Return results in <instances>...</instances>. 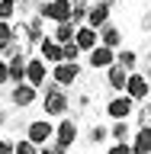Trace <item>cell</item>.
<instances>
[{"label":"cell","mask_w":151,"mask_h":154,"mask_svg":"<svg viewBox=\"0 0 151 154\" xmlns=\"http://www.w3.org/2000/svg\"><path fill=\"white\" fill-rule=\"evenodd\" d=\"M68 106H71V100H68V90H64V87H58L55 80L42 87V109H45V116L64 119V116H68Z\"/></svg>","instance_id":"obj_1"},{"label":"cell","mask_w":151,"mask_h":154,"mask_svg":"<svg viewBox=\"0 0 151 154\" xmlns=\"http://www.w3.org/2000/svg\"><path fill=\"white\" fill-rule=\"evenodd\" d=\"M71 10H74V0H42L39 16H45L48 23H71Z\"/></svg>","instance_id":"obj_2"},{"label":"cell","mask_w":151,"mask_h":154,"mask_svg":"<svg viewBox=\"0 0 151 154\" xmlns=\"http://www.w3.org/2000/svg\"><path fill=\"white\" fill-rule=\"evenodd\" d=\"M13 42H16V51L19 55H29L32 58V51H39L36 38H32V32H29V19H13Z\"/></svg>","instance_id":"obj_3"},{"label":"cell","mask_w":151,"mask_h":154,"mask_svg":"<svg viewBox=\"0 0 151 154\" xmlns=\"http://www.w3.org/2000/svg\"><path fill=\"white\" fill-rule=\"evenodd\" d=\"M52 80V71H48V61H42L39 55H32L29 58V64H26V84H32V87H42Z\"/></svg>","instance_id":"obj_4"},{"label":"cell","mask_w":151,"mask_h":154,"mask_svg":"<svg viewBox=\"0 0 151 154\" xmlns=\"http://www.w3.org/2000/svg\"><path fill=\"white\" fill-rule=\"evenodd\" d=\"M52 80H55L58 87H74L77 80H80V64L77 61H61V64H55L52 67Z\"/></svg>","instance_id":"obj_5"},{"label":"cell","mask_w":151,"mask_h":154,"mask_svg":"<svg viewBox=\"0 0 151 154\" xmlns=\"http://www.w3.org/2000/svg\"><path fill=\"white\" fill-rule=\"evenodd\" d=\"M26 138L42 148V144H48L52 138H55V125L48 122V119H32V122L26 125Z\"/></svg>","instance_id":"obj_6"},{"label":"cell","mask_w":151,"mask_h":154,"mask_svg":"<svg viewBox=\"0 0 151 154\" xmlns=\"http://www.w3.org/2000/svg\"><path fill=\"white\" fill-rule=\"evenodd\" d=\"M135 112V100L129 93H119V96H113V100H109V103H106V116H109V119H129V116Z\"/></svg>","instance_id":"obj_7"},{"label":"cell","mask_w":151,"mask_h":154,"mask_svg":"<svg viewBox=\"0 0 151 154\" xmlns=\"http://www.w3.org/2000/svg\"><path fill=\"white\" fill-rule=\"evenodd\" d=\"M36 100H39V87H32V84H13L10 103L16 106V109H29V106H36Z\"/></svg>","instance_id":"obj_8"},{"label":"cell","mask_w":151,"mask_h":154,"mask_svg":"<svg viewBox=\"0 0 151 154\" xmlns=\"http://www.w3.org/2000/svg\"><path fill=\"white\" fill-rule=\"evenodd\" d=\"M87 64H90V71H106V67H113L116 64V48L96 45L93 51H87Z\"/></svg>","instance_id":"obj_9"},{"label":"cell","mask_w":151,"mask_h":154,"mask_svg":"<svg viewBox=\"0 0 151 154\" xmlns=\"http://www.w3.org/2000/svg\"><path fill=\"white\" fill-rule=\"evenodd\" d=\"M125 93L132 96L135 103H145V100H148V93H151L148 77H145V74H138V71H132V74H129V84H125Z\"/></svg>","instance_id":"obj_10"},{"label":"cell","mask_w":151,"mask_h":154,"mask_svg":"<svg viewBox=\"0 0 151 154\" xmlns=\"http://www.w3.org/2000/svg\"><path fill=\"white\" fill-rule=\"evenodd\" d=\"M113 23V7H106V3H90V10H87V23L84 26L90 29H103Z\"/></svg>","instance_id":"obj_11"},{"label":"cell","mask_w":151,"mask_h":154,"mask_svg":"<svg viewBox=\"0 0 151 154\" xmlns=\"http://www.w3.org/2000/svg\"><path fill=\"white\" fill-rule=\"evenodd\" d=\"M55 141H61L64 148H71V144L77 141V122L71 119V116L58 119V125H55Z\"/></svg>","instance_id":"obj_12"},{"label":"cell","mask_w":151,"mask_h":154,"mask_svg":"<svg viewBox=\"0 0 151 154\" xmlns=\"http://www.w3.org/2000/svg\"><path fill=\"white\" fill-rule=\"evenodd\" d=\"M39 58H42V61H48V64H61V61H64V45H61V42H55V38L48 35L45 42L39 45Z\"/></svg>","instance_id":"obj_13"},{"label":"cell","mask_w":151,"mask_h":154,"mask_svg":"<svg viewBox=\"0 0 151 154\" xmlns=\"http://www.w3.org/2000/svg\"><path fill=\"white\" fill-rule=\"evenodd\" d=\"M129 74H132V71H125L122 64H113V67H106V84L113 87L116 93H125V84H129Z\"/></svg>","instance_id":"obj_14"},{"label":"cell","mask_w":151,"mask_h":154,"mask_svg":"<svg viewBox=\"0 0 151 154\" xmlns=\"http://www.w3.org/2000/svg\"><path fill=\"white\" fill-rule=\"evenodd\" d=\"M74 42L80 45V51H93L100 45V29H90V26H77V35Z\"/></svg>","instance_id":"obj_15"},{"label":"cell","mask_w":151,"mask_h":154,"mask_svg":"<svg viewBox=\"0 0 151 154\" xmlns=\"http://www.w3.org/2000/svg\"><path fill=\"white\" fill-rule=\"evenodd\" d=\"M100 45H106V48H122V29L116 26V23H109V26H103L100 29Z\"/></svg>","instance_id":"obj_16"},{"label":"cell","mask_w":151,"mask_h":154,"mask_svg":"<svg viewBox=\"0 0 151 154\" xmlns=\"http://www.w3.org/2000/svg\"><path fill=\"white\" fill-rule=\"evenodd\" d=\"M7 61H10V80H13V84H26L29 55H13V58H7Z\"/></svg>","instance_id":"obj_17"},{"label":"cell","mask_w":151,"mask_h":154,"mask_svg":"<svg viewBox=\"0 0 151 154\" xmlns=\"http://www.w3.org/2000/svg\"><path fill=\"white\" fill-rule=\"evenodd\" d=\"M74 35H77L74 23H52V38H55V42L68 45V42H74Z\"/></svg>","instance_id":"obj_18"},{"label":"cell","mask_w":151,"mask_h":154,"mask_svg":"<svg viewBox=\"0 0 151 154\" xmlns=\"http://www.w3.org/2000/svg\"><path fill=\"white\" fill-rule=\"evenodd\" d=\"M132 151L135 154H151V128H135Z\"/></svg>","instance_id":"obj_19"},{"label":"cell","mask_w":151,"mask_h":154,"mask_svg":"<svg viewBox=\"0 0 151 154\" xmlns=\"http://www.w3.org/2000/svg\"><path fill=\"white\" fill-rule=\"evenodd\" d=\"M116 64H122L125 71H135V67H138V51H132V48H119V51H116Z\"/></svg>","instance_id":"obj_20"},{"label":"cell","mask_w":151,"mask_h":154,"mask_svg":"<svg viewBox=\"0 0 151 154\" xmlns=\"http://www.w3.org/2000/svg\"><path fill=\"white\" fill-rule=\"evenodd\" d=\"M129 132H132V128H129L125 119H116V122L109 125V138H113V141H129Z\"/></svg>","instance_id":"obj_21"},{"label":"cell","mask_w":151,"mask_h":154,"mask_svg":"<svg viewBox=\"0 0 151 154\" xmlns=\"http://www.w3.org/2000/svg\"><path fill=\"white\" fill-rule=\"evenodd\" d=\"M106 138H109V128H106V125L93 122L90 128H87V141L90 144H100V141H106Z\"/></svg>","instance_id":"obj_22"},{"label":"cell","mask_w":151,"mask_h":154,"mask_svg":"<svg viewBox=\"0 0 151 154\" xmlns=\"http://www.w3.org/2000/svg\"><path fill=\"white\" fill-rule=\"evenodd\" d=\"M87 10H90L87 0H74V10H71V23H74V26H84L87 23Z\"/></svg>","instance_id":"obj_23"},{"label":"cell","mask_w":151,"mask_h":154,"mask_svg":"<svg viewBox=\"0 0 151 154\" xmlns=\"http://www.w3.org/2000/svg\"><path fill=\"white\" fill-rule=\"evenodd\" d=\"M0 19H19V3L16 0H0Z\"/></svg>","instance_id":"obj_24"},{"label":"cell","mask_w":151,"mask_h":154,"mask_svg":"<svg viewBox=\"0 0 151 154\" xmlns=\"http://www.w3.org/2000/svg\"><path fill=\"white\" fill-rule=\"evenodd\" d=\"M135 119H138V128H151V103L148 100L135 109Z\"/></svg>","instance_id":"obj_25"},{"label":"cell","mask_w":151,"mask_h":154,"mask_svg":"<svg viewBox=\"0 0 151 154\" xmlns=\"http://www.w3.org/2000/svg\"><path fill=\"white\" fill-rule=\"evenodd\" d=\"M16 154H42V148H39L36 141L23 138V141H16Z\"/></svg>","instance_id":"obj_26"},{"label":"cell","mask_w":151,"mask_h":154,"mask_svg":"<svg viewBox=\"0 0 151 154\" xmlns=\"http://www.w3.org/2000/svg\"><path fill=\"white\" fill-rule=\"evenodd\" d=\"M16 3H19V16H32V13H39L42 0H16Z\"/></svg>","instance_id":"obj_27"},{"label":"cell","mask_w":151,"mask_h":154,"mask_svg":"<svg viewBox=\"0 0 151 154\" xmlns=\"http://www.w3.org/2000/svg\"><path fill=\"white\" fill-rule=\"evenodd\" d=\"M80 55H84V51H80L77 42H68V45H64V61H77Z\"/></svg>","instance_id":"obj_28"},{"label":"cell","mask_w":151,"mask_h":154,"mask_svg":"<svg viewBox=\"0 0 151 154\" xmlns=\"http://www.w3.org/2000/svg\"><path fill=\"white\" fill-rule=\"evenodd\" d=\"M106 154H135V151H132V144H129V141H113Z\"/></svg>","instance_id":"obj_29"},{"label":"cell","mask_w":151,"mask_h":154,"mask_svg":"<svg viewBox=\"0 0 151 154\" xmlns=\"http://www.w3.org/2000/svg\"><path fill=\"white\" fill-rule=\"evenodd\" d=\"M7 38H13V23L10 19H0V42H7Z\"/></svg>","instance_id":"obj_30"},{"label":"cell","mask_w":151,"mask_h":154,"mask_svg":"<svg viewBox=\"0 0 151 154\" xmlns=\"http://www.w3.org/2000/svg\"><path fill=\"white\" fill-rule=\"evenodd\" d=\"M3 84H13V80H10V61L7 58H0V87Z\"/></svg>","instance_id":"obj_31"},{"label":"cell","mask_w":151,"mask_h":154,"mask_svg":"<svg viewBox=\"0 0 151 154\" xmlns=\"http://www.w3.org/2000/svg\"><path fill=\"white\" fill-rule=\"evenodd\" d=\"M42 154H68V148L61 141H55V144H42Z\"/></svg>","instance_id":"obj_32"},{"label":"cell","mask_w":151,"mask_h":154,"mask_svg":"<svg viewBox=\"0 0 151 154\" xmlns=\"http://www.w3.org/2000/svg\"><path fill=\"white\" fill-rule=\"evenodd\" d=\"M0 154H16V141H10V138H0Z\"/></svg>","instance_id":"obj_33"},{"label":"cell","mask_w":151,"mask_h":154,"mask_svg":"<svg viewBox=\"0 0 151 154\" xmlns=\"http://www.w3.org/2000/svg\"><path fill=\"white\" fill-rule=\"evenodd\" d=\"M142 32H151V7H145V13H142Z\"/></svg>","instance_id":"obj_34"},{"label":"cell","mask_w":151,"mask_h":154,"mask_svg":"<svg viewBox=\"0 0 151 154\" xmlns=\"http://www.w3.org/2000/svg\"><path fill=\"white\" fill-rule=\"evenodd\" d=\"M74 106H77V109H87V106H90V90H84V93L77 96V100H74Z\"/></svg>","instance_id":"obj_35"},{"label":"cell","mask_w":151,"mask_h":154,"mask_svg":"<svg viewBox=\"0 0 151 154\" xmlns=\"http://www.w3.org/2000/svg\"><path fill=\"white\" fill-rule=\"evenodd\" d=\"M142 67H145V77H151V51H145V58H142Z\"/></svg>","instance_id":"obj_36"},{"label":"cell","mask_w":151,"mask_h":154,"mask_svg":"<svg viewBox=\"0 0 151 154\" xmlns=\"http://www.w3.org/2000/svg\"><path fill=\"white\" fill-rule=\"evenodd\" d=\"M87 3H106V7H116L119 0H87Z\"/></svg>","instance_id":"obj_37"},{"label":"cell","mask_w":151,"mask_h":154,"mask_svg":"<svg viewBox=\"0 0 151 154\" xmlns=\"http://www.w3.org/2000/svg\"><path fill=\"white\" fill-rule=\"evenodd\" d=\"M7 122V109H3V106H0V125Z\"/></svg>","instance_id":"obj_38"},{"label":"cell","mask_w":151,"mask_h":154,"mask_svg":"<svg viewBox=\"0 0 151 154\" xmlns=\"http://www.w3.org/2000/svg\"><path fill=\"white\" fill-rule=\"evenodd\" d=\"M145 7H151V0H145Z\"/></svg>","instance_id":"obj_39"}]
</instances>
